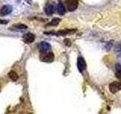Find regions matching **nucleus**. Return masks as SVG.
Masks as SVG:
<instances>
[{
    "instance_id": "obj_1",
    "label": "nucleus",
    "mask_w": 121,
    "mask_h": 114,
    "mask_svg": "<svg viewBox=\"0 0 121 114\" xmlns=\"http://www.w3.org/2000/svg\"><path fill=\"white\" fill-rule=\"evenodd\" d=\"M55 59V55L52 52H47L42 53L40 56V60L44 62H52Z\"/></svg>"
},
{
    "instance_id": "obj_2",
    "label": "nucleus",
    "mask_w": 121,
    "mask_h": 114,
    "mask_svg": "<svg viewBox=\"0 0 121 114\" xmlns=\"http://www.w3.org/2000/svg\"><path fill=\"white\" fill-rule=\"evenodd\" d=\"M66 5L68 11H73L77 9L79 0H66Z\"/></svg>"
},
{
    "instance_id": "obj_3",
    "label": "nucleus",
    "mask_w": 121,
    "mask_h": 114,
    "mask_svg": "<svg viewBox=\"0 0 121 114\" xmlns=\"http://www.w3.org/2000/svg\"><path fill=\"white\" fill-rule=\"evenodd\" d=\"M109 90L111 93L115 94L121 90V81H113L109 85Z\"/></svg>"
},
{
    "instance_id": "obj_4",
    "label": "nucleus",
    "mask_w": 121,
    "mask_h": 114,
    "mask_svg": "<svg viewBox=\"0 0 121 114\" xmlns=\"http://www.w3.org/2000/svg\"><path fill=\"white\" fill-rule=\"evenodd\" d=\"M38 48H39L41 53L47 52L51 49V45L48 43H47V42L43 41L39 43V45H38Z\"/></svg>"
},
{
    "instance_id": "obj_5",
    "label": "nucleus",
    "mask_w": 121,
    "mask_h": 114,
    "mask_svg": "<svg viewBox=\"0 0 121 114\" xmlns=\"http://www.w3.org/2000/svg\"><path fill=\"white\" fill-rule=\"evenodd\" d=\"M35 35H34L33 33H25L24 36H23V40L25 43H27V44H30V43H32L33 42H34L35 40Z\"/></svg>"
},
{
    "instance_id": "obj_6",
    "label": "nucleus",
    "mask_w": 121,
    "mask_h": 114,
    "mask_svg": "<svg viewBox=\"0 0 121 114\" xmlns=\"http://www.w3.org/2000/svg\"><path fill=\"white\" fill-rule=\"evenodd\" d=\"M77 68L80 72H82L86 68V62L82 56L78 57L77 59Z\"/></svg>"
},
{
    "instance_id": "obj_7",
    "label": "nucleus",
    "mask_w": 121,
    "mask_h": 114,
    "mask_svg": "<svg viewBox=\"0 0 121 114\" xmlns=\"http://www.w3.org/2000/svg\"><path fill=\"white\" fill-rule=\"evenodd\" d=\"M12 11V6L9 5H3L0 9V16H6Z\"/></svg>"
},
{
    "instance_id": "obj_8",
    "label": "nucleus",
    "mask_w": 121,
    "mask_h": 114,
    "mask_svg": "<svg viewBox=\"0 0 121 114\" xmlns=\"http://www.w3.org/2000/svg\"><path fill=\"white\" fill-rule=\"evenodd\" d=\"M75 31V30L73 29H69V30H60V31H58L56 33H53V32H50V33H45V34H54V35H58V36H64L67 35L68 33H70L71 32Z\"/></svg>"
},
{
    "instance_id": "obj_9",
    "label": "nucleus",
    "mask_w": 121,
    "mask_h": 114,
    "mask_svg": "<svg viewBox=\"0 0 121 114\" xmlns=\"http://www.w3.org/2000/svg\"><path fill=\"white\" fill-rule=\"evenodd\" d=\"M57 11L60 15H63L65 14L66 9L62 2H58V5H57Z\"/></svg>"
},
{
    "instance_id": "obj_10",
    "label": "nucleus",
    "mask_w": 121,
    "mask_h": 114,
    "mask_svg": "<svg viewBox=\"0 0 121 114\" xmlns=\"http://www.w3.org/2000/svg\"><path fill=\"white\" fill-rule=\"evenodd\" d=\"M44 11L45 14L47 15H52L55 12V7L53 5H51V4H48V5H45V8H44Z\"/></svg>"
},
{
    "instance_id": "obj_11",
    "label": "nucleus",
    "mask_w": 121,
    "mask_h": 114,
    "mask_svg": "<svg viewBox=\"0 0 121 114\" xmlns=\"http://www.w3.org/2000/svg\"><path fill=\"white\" fill-rule=\"evenodd\" d=\"M115 75L118 79H121V65L120 63H117L115 65Z\"/></svg>"
},
{
    "instance_id": "obj_12",
    "label": "nucleus",
    "mask_w": 121,
    "mask_h": 114,
    "mask_svg": "<svg viewBox=\"0 0 121 114\" xmlns=\"http://www.w3.org/2000/svg\"><path fill=\"white\" fill-rule=\"evenodd\" d=\"M9 77L13 81H16L18 80V75L14 71H11L9 73Z\"/></svg>"
},
{
    "instance_id": "obj_13",
    "label": "nucleus",
    "mask_w": 121,
    "mask_h": 114,
    "mask_svg": "<svg viewBox=\"0 0 121 114\" xmlns=\"http://www.w3.org/2000/svg\"><path fill=\"white\" fill-rule=\"evenodd\" d=\"M60 22V19L58 18H53L52 21L50 23H48L46 26H57V25H58Z\"/></svg>"
},
{
    "instance_id": "obj_14",
    "label": "nucleus",
    "mask_w": 121,
    "mask_h": 114,
    "mask_svg": "<svg viewBox=\"0 0 121 114\" xmlns=\"http://www.w3.org/2000/svg\"><path fill=\"white\" fill-rule=\"evenodd\" d=\"M14 28H16V29H26V28H27V26L25 25V24H19L14 25Z\"/></svg>"
},
{
    "instance_id": "obj_15",
    "label": "nucleus",
    "mask_w": 121,
    "mask_h": 114,
    "mask_svg": "<svg viewBox=\"0 0 121 114\" xmlns=\"http://www.w3.org/2000/svg\"><path fill=\"white\" fill-rule=\"evenodd\" d=\"M9 21L6 20H3V19H0V24H7Z\"/></svg>"
},
{
    "instance_id": "obj_16",
    "label": "nucleus",
    "mask_w": 121,
    "mask_h": 114,
    "mask_svg": "<svg viewBox=\"0 0 121 114\" xmlns=\"http://www.w3.org/2000/svg\"><path fill=\"white\" fill-rule=\"evenodd\" d=\"M64 43H65L67 47H70V41L69 40H64Z\"/></svg>"
},
{
    "instance_id": "obj_17",
    "label": "nucleus",
    "mask_w": 121,
    "mask_h": 114,
    "mask_svg": "<svg viewBox=\"0 0 121 114\" xmlns=\"http://www.w3.org/2000/svg\"><path fill=\"white\" fill-rule=\"evenodd\" d=\"M0 91H1V90H0Z\"/></svg>"
}]
</instances>
